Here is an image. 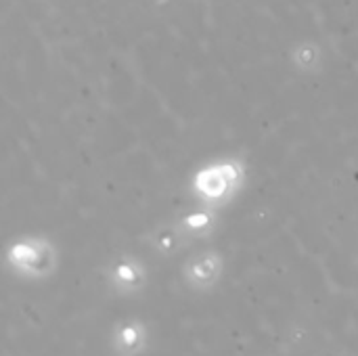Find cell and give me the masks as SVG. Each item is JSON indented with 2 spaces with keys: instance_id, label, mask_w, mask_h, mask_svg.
Returning <instances> with one entry per match:
<instances>
[{
  "instance_id": "1",
  "label": "cell",
  "mask_w": 358,
  "mask_h": 356,
  "mask_svg": "<svg viewBox=\"0 0 358 356\" xmlns=\"http://www.w3.org/2000/svg\"><path fill=\"white\" fill-rule=\"evenodd\" d=\"M9 264L15 275L25 279H46L53 275L57 266L55 249L48 241L42 239H25L11 245L9 249Z\"/></svg>"
},
{
  "instance_id": "2",
  "label": "cell",
  "mask_w": 358,
  "mask_h": 356,
  "mask_svg": "<svg viewBox=\"0 0 358 356\" xmlns=\"http://www.w3.org/2000/svg\"><path fill=\"white\" fill-rule=\"evenodd\" d=\"M151 333L147 323L141 318H124L117 320L111 329V352L115 356H143L149 350Z\"/></svg>"
},
{
  "instance_id": "3",
  "label": "cell",
  "mask_w": 358,
  "mask_h": 356,
  "mask_svg": "<svg viewBox=\"0 0 358 356\" xmlns=\"http://www.w3.org/2000/svg\"><path fill=\"white\" fill-rule=\"evenodd\" d=\"M222 258L216 251H203L186 262L182 277L193 292H210L222 279Z\"/></svg>"
},
{
  "instance_id": "4",
  "label": "cell",
  "mask_w": 358,
  "mask_h": 356,
  "mask_svg": "<svg viewBox=\"0 0 358 356\" xmlns=\"http://www.w3.org/2000/svg\"><path fill=\"white\" fill-rule=\"evenodd\" d=\"M107 283L111 287V292L122 298L139 296L147 287V270L139 260L122 258L109 268Z\"/></svg>"
}]
</instances>
